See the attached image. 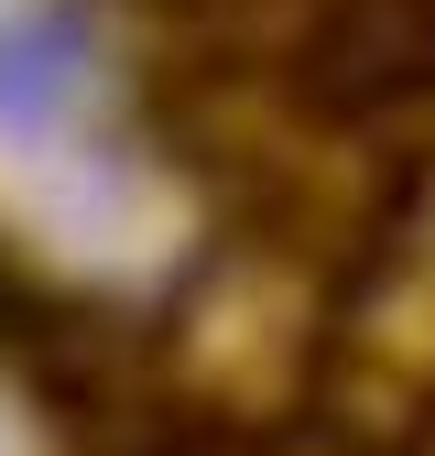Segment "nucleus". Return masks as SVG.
<instances>
[{"instance_id": "obj_1", "label": "nucleus", "mask_w": 435, "mask_h": 456, "mask_svg": "<svg viewBox=\"0 0 435 456\" xmlns=\"http://www.w3.org/2000/svg\"><path fill=\"white\" fill-rule=\"evenodd\" d=\"M66 98H77V54L66 44H0V131L12 142H44L54 120H66Z\"/></svg>"}, {"instance_id": "obj_2", "label": "nucleus", "mask_w": 435, "mask_h": 456, "mask_svg": "<svg viewBox=\"0 0 435 456\" xmlns=\"http://www.w3.org/2000/svg\"><path fill=\"white\" fill-rule=\"evenodd\" d=\"M0 456H22V445H12V424H0Z\"/></svg>"}]
</instances>
